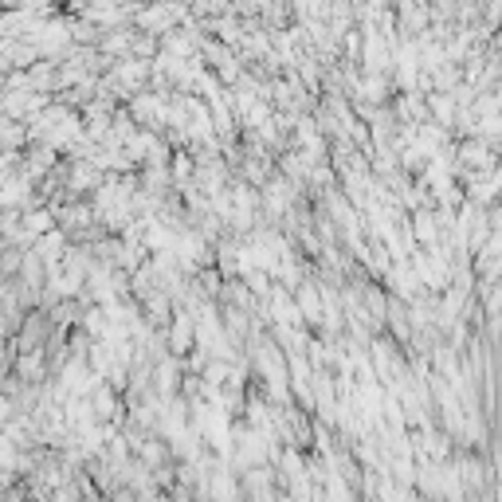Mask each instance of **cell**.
<instances>
[{
  "label": "cell",
  "mask_w": 502,
  "mask_h": 502,
  "mask_svg": "<svg viewBox=\"0 0 502 502\" xmlns=\"http://www.w3.org/2000/svg\"><path fill=\"white\" fill-rule=\"evenodd\" d=\"M40 231H51V216L48 212H28V236H40Z\"/></svg>",
  "instance_id": "1"
}]
</instances>
